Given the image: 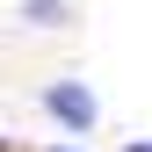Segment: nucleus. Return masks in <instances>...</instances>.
Listing matches in <instances>:
<instances>
[{
	"label": "nucleus",
	"mask_w": 152,
	"mask_h": 152,
	"mask_svg": "<svg viewBox=\"0 0 152 152\" xmlns=\"http://www.w3.org/2000/svg\"><path fill=\"white\" fill-rule=\"evenodd\" d=\"M44 109H51L65 130H94V116H102V109H94V94H87L80 80H58V87H44Z\"/></svg>",
	"instance_id": "f257e3e1"
},
{
	"label": "nucleus",
	"mask_w": 152,
	"mask_h": 152,
	"mask_svg": "<svg viewBox=\"0 0 152 152\" xmlns=\"http://www.w3.org/2000/svg\"><path fill=\"white\" fill-rule=\"evenodd\" d=\"M22 22H36V29H51V22H65V7H58V0H29V7H22Z\"/></svg>",
	"instance_id": "f03ea898"
},
{
	"label": "nucleus",
	"mask_w": 152,
	"mask_h": 152,
	"mask_svg": "<svg viewBox=\"0 0 152 152\" xmlns=\"http://www.w3.org/2000/svg\"><path fill=\"white\" fill-rule=\"evenodd\" d=\"M123 152H152V138H138V145H123Z\"/></svg>",
	"instance_id": "7ed1b4c3"
},
{
	"label": "nucleus",
	"mask_w": 152,
	"mask_h": 152,
	"mask_svg": "<svg viewBox=\"0 0 152 152\" xmlns=\"http://www.w3.org/2000/svg\"><path fill=\"white\" fill-rule=\"evenodd\" d=\"M51 152H80V145H51Z\"/></svg>",
	"instance_id": "20e7f679"
}]
</instances>
